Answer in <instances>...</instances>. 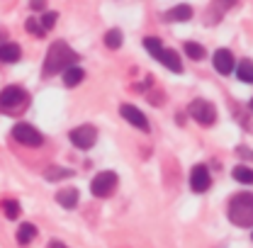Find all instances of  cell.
Masks as SVG:
<instances>
[{
  "mask_svg": "<svg viewBox=\"0 0 253 248\" xmlns=\"http://www.w3.org/2000/svg\"><path fill=\"white\" fill-rule=\"evenodd\" d=\"M78 61V54L66 44V41H54L46 51V59H44V68L42 73L44 76H56V73H63L66 68L76 66Z\"/></svg>",
  "mask_w": 253,
  "mask_h": 248,
  "instance_id": "cell-1",
  "label": "cell"
},
{
  "mask_svg": "<svg viewBox=\"0 0 253 248\" xmlns=\"http://www.w3.org/2000/svg\"><path fill=\"white\" fill-rule=\"evenodd\" d=\"M229 219H231V224H236L241 229L253 226V195L251 192H239V195L231 197V202H229Z\"/></svg>",
  "mask_w": 253,
  "mask_h": 248,
  "instance_id": "cell-2",
  "label": "cell"
},
{
  "mask_svg": "<svg viewBox=\"0 0 253 248\" xmlns=\"http://www.w3.org/2000/svg\"><path fill=\"white\" fill-rule=\"evenodd\" d=\"M30 107V95L17 85H10L0 93V112L2 115H22Z\"/></svg>",
  "mask_w": 253,
  "mask_h": 248,
  "instance_id": "cell-3",
  "label": "cell"
},
{
  "mask_svg": "<svg viewBox=\"0 0 253 248\" xmlns=\"http://www.w3.org/2000/svg\"><path fill=\"white\" fill-rule=\"evenodd\" d=\"M68 139H71V144L76 146V149H93L95 146V139H97V129H95L93 124H81V126H76L71 134H68Z\"/></svg>",
  "mask_w": 253,
  "mask_h": 248,
  "instance_id": "cell-4",
  "label": "cell"
},
{
  "mask_svg": "<svg viewBox=\"0 0 253 248\" xmlns=\"http://www.w3.org/2000/svg\"><path fill=\"white\" fill-rule=\"evenodd\" d=\"M190 117L197 120L202 126H210V124H214V120H217V110L207 100H192L190 102Z\"/></svg>",
  "mask_w": 253,
  "mask_h": 248,
  "instance_id": "cell-5",
  "label": "cell"
},
{
  "mask_svg": "<svg viewBox=\"0 0 253 248\" xmlns=\"http://www.w3.org/2000/svg\"><path fill=\"white\" fill-rule=\"evenodd\" d=\"M12 139L17 141V144H22V146H42L44 144V136H42V131H37L32 124H15V129H12Z\"/></svg>",
  "mask_w": 253,
  "mask_h": 248,
  "instance_id": "cell-6",
  "label": "cell"
},
{
  "mask_svg": "<svg viewBox=\"0 0 253 248\" xmlns=\"http://www.w3.org/2000/svg\"><path fill=\"white\" fill-rule=\"evenodd\" d=\"M117 187V173L112 170H105V173H97L90 183V192L95 197H110Z\"/></svg>",
  "mask_w": 253,
  "mask_h": 248,
  "instance_id": "cell-7",
  "label": "cell"
},
{
  "mask_svg": "<svg viewBox=\"0 0 253 248\" xmlns=\"http://www.w3.org/2000/svg\"><path fill=\"white\" fill-rule=\"evenodd\" d=\"M210 185H212V178H210L207 165H195V168L190 170V187H192L195 192H207Z\"/></svg>",
  "mask_w": 253,
  "mask_h": 248,
  "instance_id": "cell-8",
  "label": "cell"
},
{
  "mask_svg": "<svg viewBox=\"0 0 253 248\" xmlns=\"http://www.w3.org/2000/svg\"><path fill=\"white\" fill-rule=\"evenodd\" d=\"M120 115H122L129 124H134L136 129L149 131V120H146V115H144L141 110H136L134 105H122V107H120Z\"/></svg>",
  "mask_w": 253,
  "mask_h": 248,
  "instance_id": "cell-9",
  "label": "cell"
},
{
  "mask_svg": "<svg viewBox=\"0 0 253 248\" xmlns=\"http://www.w3.org/2000/svg\"><path fill=\"white\" fill-rule=\"evenodd\" d=\"M214 68H217V73H221V76H229L234 71V56H231L229 49L214 51Z\"/></svg>",
  "mask_w": 253,
  "mask_h": 248,
  "instance_id": "cell-10",
  "label": "cell"
},
{
  "mask_svg": "<svg viewBox=\"0 0 253 248\" xmlns=\"http://www.w3.org/2000/svg\"><path fill=\"white\" fill-rule=\"evenodd\" d=\"M158 61L163 63L168 71H173V73H180L183 71V63H180V56L173 51V49H163L161 51V56H158Z\"/></svg>",
  "mask_w": 253,
  "mask_h": 248,
  "instance_id": "cell-11",
  "label": "cell"
},
{
  "mask_svg": "<svg viewBox=\"0 0 253 248\" xmlns=\"http://www.w3.org/2000/svg\"><path fill=\"white\" fill-rule=\"evenodd\" d=\"M190 17H192V7L190 5H175V7H170L168 12H166V20L168 22H188Z\"/></svg>",
  "mask_w": 253,
  "mask_h": 248,
  "instance_id": "cell-12",
  "label": "cell"
},
{
  "mask_svg": "<svg viewBox=\"0 0 253 248\" xmlns=\"http://www.w3.org/2000/svg\"><path fill=\"white\" fill-rule=\"evenodd\" d=\"M56 202L66 207V209H73L78 205V190L76 187H66V190H59L56 192Z\"/></svg>",
  "mask_w": 253,
  "mask_h": 248,
  "instance_id": "cell-13",
  "label": "cell"
},
{
  "mask_svg": "<svg viewBox=\"0 0 253 248\" xmlns=\"http://www.w3.org/2000/svg\"><path fill=\"white\" fill-rule=\"evenodd\" d=\"M83 78H85V71H83L81 66H71V68L63 71V85H66V88H76Z\"/></svg>",
  "mask_w": 253,
  "mask_h": 248,
  "instance_id": "cell-14",
  "label": "cell"
},
{
  "mask_svg": "<svg viewBox=\"0 0 253 248\" xmlns=\"http://www.w3.org/2000/svg\"><path fill=\"white\" fill-rule=\"evenodd\" d=\"M20 46L17 44H12V41H5V44H0V61L2 63H15L20 61Z\"/></svg>",
  "mask_w": 253,
  "mask_h": 248,
  "instance_id": "cell-15",
  "label": "cell"
},
{
  "mask_svg": "<svg viewBox=\"0 0 253 248\" xmlns=\"http://www.w3.org/2000/svg\"><path fill=\"white\" fill-rule=\"evenodd\" d=\"M34 236H37V226H34V224H22V226L17 229V244H20V246L32 244Z\"/></svg>",
  "mask_w": 253,
  "mask_h": 248,
  "instance_id": "cell-16",
  "label": "cell"
},
{
  "mask_svg": "<svg viewBox=\"0 0 253 248\" xmlns=\"http://www.w3.org/2000/svg\"><path fill=\"white\" fill-rule=\"evenodd\" d=\"M231 175H234V180H239V183H244V185H253V170L246 168V165H236Z\"/></svg>",
  "mask_w": 253,
  "mask_h": 248,
  "instance_id": "cell-17",
  "label": "cell"
},
{
  "mask_svg": "<svg viewBox=\"0 0 253 248\" xmlns=\"http://www.w3.org/2000/svg\"><path fill=\"white\" fill-rule=\"evenodd\" d=\"M71 175H73L71 168H46V170H44V178L51 180V183H56V180H61V178H71Z\"/></svg>",
  "mask_w": 253,
  "mask_h": 248,
  "instance_id": "cell-18",
  "label": "cell"
},
{
  "mask_svg": "<svg viewBox=\"0 0 253 248\" xmlns=\"http://www.w3.org/2000/svg\"><path fill=\"white\" fill-rule=\"evenodd\" d=\"M236 76H239V81H244V83H253V63L241 61L236 66Z\"/></svg>",
  "mask_w": 253,
  "mask_h": 248,
  "instance_id": "cell-19",
  "label": "cell"
},
{
  "mask_svg": "<svg viewBox=\"0 0 253 248\" xmlns=\"http://www.w3.org/2000/svg\"><path fill=\"white\" fill-rule=\"evenodd\" d=\"M185 54H188L190 59L200 61V59H205V46L197 44V41H185Z\"/></svg>",
  "mask_w": 253,
  "mask_h": 248,
  "instance_id": "cell-20",
  "label": "cell"
},
{
  "mask_svg": "<svg viewBox=\"0 0 253 248\" xmlns=\"http://www.w3.org/2000/svg\"><path fill=\"white\" fill-rule=\"evenodd\" d=\"M144 46H146V51L151 54V56H161V51H163V44H161V39H156V37H146L144 39Z\"/></svg>",
  "mask_w": 253,
  "mask_h": 248,
  "instance_id": "cell-21",
  "label": "cell"
},
{
  "mask_svg": "<svg viewBox=\"0 0 253 248\" xmlns=\"http://www.w3.org/2000/svg\"><path fill=\"white\" fill-rule=\"evenodd\" d=\"M105 44H107V49H120V46H122V32L110 30L105 34Z\"/></svg>",
  "mask_w": 253,
  "mask_h": 248,
  "instance_id": "cell-22",
  "label": "cell"
},
{
  "mask_svg": "<svg viewBox=\"0 0 253 248\" xmlns=\"http://www.w3.org/2000/svg\"><path fill=\"white\" fill-rule=\"evenodd\" d=\"M25 30L30 32V34H34V37H44V34H46V30L42 27V22H39L37 17H27V20H25Z\"/></svg>",
  "mask_w": 253,
  "mask_h": 248,
  "instance_id": "cell-23",
  "label": "cell"
},
{
  "mask_svg": "<svg viewBox=\"0 0 253 248\" xmlns=\"http://www.w3.org/2000/svg\"><path fill=\"white\" fill-rule=\"evenodd\" d=\"M2 212H5L7 219L20 217V205H17V200H5V202H2Z\"/></svg>",
  "mask_w": 253,
  "mask_h": 248,
  "instance_id": "cell-24",
  "label": "cell"
},
{
  "mask_svg": "<svg viewBox=\"0 0 253 248\" xmlns=\"http://www.w3.org/2000/svg\"><path fill=\"white\" fill-rule=\"evenodd\" d=\"M56 20H59V15H56V12H44L39 22H42V27H44V30L49 32V30H54V25H56Z\"/></svg>",
  "mask_w": 253,
  "mask_h": 248,
  "instance_id": "cell-25",
  "label": "cell"
},
{
  "mask_svg": "<svg viewBox=\"0 0 253 248\" xmlns=\"http://www.w3.org/2000/svg\"><path fill=\"white\" fill-rule=\"evenodd\" d=\"M234 2H236V0H214V7H217V12L221 15V12H224V10H229Z\"/></svg>",
  "mask_w": 253,
  "mask_h": 248,
  "instance_id": "cell-26",
  "label": "cell"
},
{
  "mask_svg": "<svg viewBox=\"0 0 253 248\" xmlns=\"http://www.w3.org/2000/svg\"><path fill=\"white\" fill-rule=\"evenodd\" d=\"M30 5H32V10H44L46 7V0H32Z\"/></svg>",
  "mask_w": 253,
  "mask_h": 248,
  "instance_id": "cell-27",
  "label": "cell"
},
{
  "mask_svg": "<svg viewBox=\"0 0 253 248\" xmlns=\"http://www.w3.org/2000/svg\"><path fill=\"white\" fill-rule=\"evenodd\" d=\"M46 248H68V246H66V244H61V241H51Z\"/></svg>",
  "mask_w": 253,
  "mask_h": 248,
  "instance_id": "cell-28",
  "label": "cell"
},
{
  "mask_svg": "<svg viewBox=\"0 0 253 248\" xmlns=\"http://www.w3.org/2000/svg\"><path fill=\"white\" fill-rule=\"evenodd\" d=\"M251 110H253V100H251Z\"/></svg>",
  "mask_w": 253,
  "mask_h": 248,
  "instance_id": "cell-29",
  "label": "cell"
}]
</instances>
